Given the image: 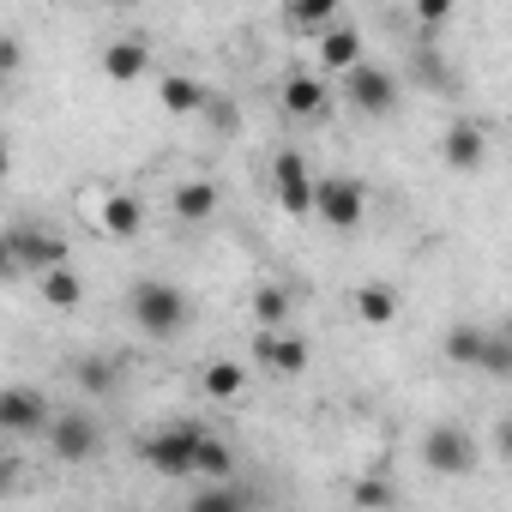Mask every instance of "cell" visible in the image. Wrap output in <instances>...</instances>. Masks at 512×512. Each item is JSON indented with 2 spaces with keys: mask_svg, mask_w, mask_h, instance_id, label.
I'll use <instances>...</instances> for the list:
<instances>
[{
  "mask_svg": "<svg viewBox=\"0 0 512 512\" xmlns=\"http://www.w3.org/2000/svg\"><path fill=\"white\" fill-rule=\"evenodd\" d=\"M211 211H217V187L211 181H181L175 187V217L181 223H205Z\"/></svg>",
  "mask_w": 512,
  "mask_h": 512,
  "instance_id": "obj_23",
  "label": "cell"
},
{
  "mask_svg": "<svg viewBox=\"0 0 512 512\" xmlns=\"http://www.w3.org/2000/svg\"><path fill=\"white\" fill-rule=\"evenodd\" d=\"M398 308H404V302H398V290H392L386 278H368V284L356 290V320H362V326H392Z\"/></svg>",
  "mask_w": 512,
  "mask_h": 512,
  "instance_id": "obj_17",
  "label": "cell"
},
{
  "mask_svg": "<svg viewBox=\"0 0 512 512\" xmlns=\"http://www.w3.org/2000/svg\"><path fill=\"white\" fill-rule=\"evenodd\" d=\"M314 211H320L332 229H356L362 211H368V187H362L356 175H326L320 193H314Z\"/></svg>",
  "mask_w": 512,
  "mask_h": 512,
  "instance_id": "obj_9",
  "label": "cell"
},
{
  "mask_svg": "<svg viewBox=\"0 0 512 512\" xmlns=\"http://www.w3.org/2000/svg\"><path fill=\"white\" fill-rule=\"evenodd\" d=\"M37 290H43V302H49V308H79V302H85V278H79L73 266L43 272V278H37Z\"/></svg>",
  "mask_w": 512,
  "mask_h": 512,
  "instance_id": "obj_22",
  "label": "cell"
},
{
  "mask_svg": "<svg viewBox=\"0 0 512 512\" xmlns=\"http://www.w3.org/2000/svg\"><path fill=\"white\" fill-rule=\"evenodd\" d=\"M362 61H368V55H362V31H356L350 19H344L338 31L320 37V73H344V79H350Z\"/></svg>",
  "mask_w": 512,
  "mask_h": 512,
  "instance_id": "obj_16",
  "label": "cell"
},
{
  "mask_svg": "<svg viewBox=\"0 0 512 512\" xmlns=\"http://www.w3.org/2000/svg\"><path fill=\"white\" fill-rule=\"evenodd\" d=\"M272 193H278V205H284L290 217H308V211H314L320 181L308 175V157H302V151H278V157H272Z\"/></svg>",
  "mask_w": 512,
  "mask_h": 512,
  "instance_id": "obj_8",
  "label": "cell"
},
{
  "mask_svg": "<svg viewBox=\"0 0 512 512\" xmlns=\"http://www.w3.org/2000/svg\"><path fill=\"white\" fill-rule=\"evenodd\" d=\"M127 308H133V326L145 338H175L187 326V296L169 278H139L133 296H127Z\"/></svg>",
  "mask_w": 512,
  "mask_h": 512,
  "instance_id": "obj_2",
  "label": "cell"
},
{
  "mask_svg": "<svg viewBox=\"0 0 512 512\" xmlns=\"http://www.w3.org/2000/svg\"><path fill=\"white\" fill-rule=\"evenodd\" d=\"M440 157H446V169H458V175L482 169V163H488V127H482V121H452V127L440 133Z\"/></svg>",
  "mask_w": 512,
  "mask_h": 512,
  "instance_id": "obj_12",
  "label": "cell"
},
{
  "mask_svg": "<svg viewBox=\"0 0 512 512\" xmlns=\"http://www.w3.org/2000/svg\"><path fill=\"white\" fill-rule=\"evenodd\" d=\"M284 25L302 31V37H326V31H338L344 19H338V0H302V7L284 13Z\"/></svg>",
  "mask_w": 512,
  "mask_h": 512,
  "instance_id": "obj_21",
  "label": "cell"
},
{
  "mask_svg": "<svg viewBox=\"0 0 512 512\" xmlns=\"http://www.w3.org/2000/svg\"><path fill=\"white\" fill-rule=\"evenodd\" d=\"M19 61H25L19 37H0V73H19Z\"/></svg>",
  "mask_w": 512,
  "mask_h": 512,
  "instance_id": "obj_29",
  "label": "cell"
},
{
  "mask_svg": "<svg viewBox=\"0 0 512 512\" xmlns=\"http://www.w3.org/2000/svg\"><path fill=\"white\" fill-rule=\"evenodd\" d=\"M199 392H205L211 404H235V398L247 392V368L229 362V356H223V362H205V368H199Z\"/></svg>",
  "mask_w": 512,
  "mask_h": 512,
  "instance_id": "obj_18",
  "label": "cell"
},
{
  "mask_svg": "<svg viewBox=\"0 0 512 512\" xmlns=\"http://www.w3.org/2000/svg\"><path fill=\"white\" fill-rule=\"evenodd\" d=\"M157 103H163L169 115H205V103H211V91H205L199 79H187V73H169V79L157 85Z\"/></svg>",
  "mask_w": 512,
  "mask_h": 512,
  "instance_id": "obj_20",
  "label": "cell"
},
{
  "mask_svg": "<svg viewBox=\"0 0 512 512\" xmlns=\"http://www.w3.org/2000/svg\"><path fill=\"white\" fill-rule=\"evenodd\" d=\"M205 115H211V127H223V133L235 127V109H229L223 97H211V103H205Z\"/></svg>",
  "mask_w": 512,
  "mask_h": 512,
  "instance_id": "obj_30",
  "label": "cell"
},
{
  "mask_svg": "<svg viewBox=\"0 0 512 512\" xmlns=\"http://www.w3.org/2000/svg\"><path fill=\"white\" fill-rule=\"evenodd\" d=\"M296 314V290L290 284H260L253 290V320H260V332H284Z\"/></svg>",
  "mask_w": 512,
  "mask_h": 512,
  "instance_id": "obj_19",
  "label": "cell"
},
{
  "mask_svg": "<svg viewBox=\"0 0 512 512\" xmlns=\"http://www.w3.org/2000/svg\"><path fill=\"white\" fill-rule=\"evenodd\" d=\"M440 350H446V362H458V368L512 374V338H500V332H482V326H470V320H458V326L440 338Z\"/></svg>",
  "mask_w": 512,
  "mask_h": 512,
  "instance_id": "obj_3",
  "label": "cell"
},
{
  "mask_svg": "<svg viewBox=\"0 0 512 512\" xmlns=\"http://www.w3.org/2000/svg\"><path fill=\"white\" fill-rule=\"evenodd\" d=\"M235 476V452L205 428V440H199V482H229Z\"/></svg>",
  "mask_w": 512,
  "mask_h": 512,
  "instance_id": "obj_25",
  "label": "cell"
},
{
  "mask_svg": "<svg viewBox=\"0 0 512 512\" xmlns=\"http://www.w3.org/2000/svg\"><path fill=\"white\" fill-rule=\"evenodd\" d=\"M55 266H67V241L55 235V229H43V223H19L13 235H7V272H55Z\"/></svg>",
  "mask_w": 512,
  "mask_h": 512,
  "instance_id": "obj_4",
  "label": "cell"
},
{
  "mask_svg": "<svg viewBox=\"0 0 512 512\" xmlns=\"http://www.w3.org/2000/svg\"><path fill=\"white\" fill-rule=\"evenodd\" d=\"M187 512H247V494H241L235 482H205V488L187 500Z\"/></svg>",
  "mask_w": 512,
  "mask_h": 512,
  "instance_id": "obj_26",
  "label": "cell"
},
{
  "mask_svg": "<svg viewBox=\"0 0 512 512\" xmlns=\"http://www.w3.org/2000/svg\"><path fill=\"white\" fill-rule=\"evenodd\" d=\"M344 103H350L356 115H392V109H398V73L362 61V67L344 79Z\"/></svg>",
  "mask_w": 512,
  "mask_h": 512,
  "instance_id": "obj_7",
  "label": "cell"
},
{
  "mask_svg": "<svg viewBox=\"0 0 512 512\" xmlns=\"http://www.w3.org/2000/svg\"><path fill=\"white\" fill-rule=\"evenodd\" d=\"M49 452H55L61 464H85V458L103 452V428H97L85 410H61L55 428H49Z\"/></svg>",
  "mask_w": 512,
  "mask_h": 512,
  "instance_id": "obj_10",
  "label": "cell"
},
{
  "mask_svg": "<svg viewBox=\"0 0 512 512\" xmlns=\"http://www.w3.org/2000/svg\"><path fill=\"white\" fill-rule=\"evenodd\" d=\"M422 464H428L434 476H470V470H476V440H470V428L434 422V428L422 434Z\"/></svg>",
  "mask_w": 512,
  "mask_h": 512,
  "instance_id": "obj_5",
  "label": "cell"
},
{
  "mask_svg": "<svg viewBox=\"0 0 512 512\" xmlns=\"http://www.w3.org/2000/svg\"><path fill=\"white\" fill-rule=\"evenodd\" d=\"M452 19V0H422V7H416V25L422 31H434V25H446Z\"/></svg>",
  "mask_w": 512,
  "mask_h": 512,
  "instance_id": "obj_28",
  "label": "cell"
},
{
  "mask_svg": "<svg viewBox=\"0 0 512 512\" xmlns=\"http://www.w3.org/2000/svg\"><path fill=\"white\" fill-rule=\"evenodd\" d=\"M278 103H284V115L314 121V115H326V103H332V79H326V73H290V79L278 85Z\"/></svg>",
  "mask_w": 512,
  "mask_h": 512,
  "instance_id": "obj_13",
  "label": "cell"
},
{
  "mask_svg": "<svg viewBox=\"0 0 512 512\" xmlns=\"http://www.w3.org/2000/svg\"><path fill=\"white\" fill-rule=\"evenodd\" d=\"M253 356H260V368H272L284 380L308 374V338L296 326H284V332H253Z\"/></svg>",
  "mask_w": 512,
  "mask_h": 512,
  "instance_id": "obj_11",
  "label": "cell"
},
{
  "mask_svg": "<svg viewBox=\"0 0 512 512\" xmlns=\"http://www.w3.org/2000/svg\"><path fill=\"white\" fill-rule=\"evenodd\" d=\"M97 229H103L109 241H133V235L145 229L139 193H103V199H97Z\"/></svg>",
  "mask_w": 512,
  "mask_h": 512,
  "instance_id": "obj_15",
  "label": "cell"
},
{
  "mask_svg": "<svg viewBox=\"0 0 512 512\" xmlns=\"http://www.w3.org/2000/svg\"><path fill=\"white\" fill-rule=\"evenodd\" d=\"M49 428H55V410H49V398L37 386H7L0 392V434L25 440V434H49Z\"/></svg>",
  "mask_w": 512,
  "mask_h": 512,
  "instance_id": "obj_6",
  "label": "cell"
},
{
  "mask_svg": "<svg viewBox=\"0 0 512 512\" xmlns=\"http://www.w3.org/2000/svg\"><path fill=\"white\" fill-rule=\"evenodd\" d=\"M73 374H79V386H85V392H109V386H115V362H97V356H85Z\"/></svg>",
  "mask_w": 512,
  "mask_h": 512,
  "instance_id": "obj_27",
  "label": "cell"
},
{
  "mask_svg": "<svg viewBox=\"0 0 512 512\" xmlns=\"http://www.w3.org/2000/svg\"><path fill=\"white\" fill-rule=\"evenodd\" d=\"M199 440H205L199 422H169L157 434H139V464L169 482H199Z\"/></svg>",
  "mask_w": 512,
  "mask_h": 512,
  "instance_id": "obj_1",
  "label": "cell"
},
{
  "mask_svg": "<svg viewBox=\"0 0 512 512\" xmlns=\"http://www.w3.org/2000/svg\"><path fill=\"white\" fill-rule=\"evenodd\" d=\"M151 73V43L145 37H115L109 49H103V79L109 85H133V79H145Z\"/></svg>",
  "mask_w": 512,
  "mask_h": 512,
  "instance_id": "obj_14",
  "label": "cell"
},
{
  "mask_svg": "<svg viewBox=\"0 0 512 512\" xmlns=\"http://www.w3.org/2000/svg\"><path fill=\"white\" fill-rule=\"evenodd\" d=\"M350 500H356L362 512H392V506H398V488H392V476L368 470V476H356V482H350Z\"/></svg>",
  "mask_w": 512,
  "mask_h": 512,
  "instance_id": "obj_24",
  "label": "cell"
},
{
  "mask_svg": "<svg viewBox=\"0 0 512 512\" xmlns=\"http://www.w3.org/2000/svg\"><path fill=\"white\" fill-rule=\"evenodd\" d=\"M494 446H500V458L512 464V416H500V428H494Z\"/></svg>",
  "mask_w": 512,
  "mask_h": 512,
  "instance_id": "obj_31",
  "label": "cell"
}]
</instances>
